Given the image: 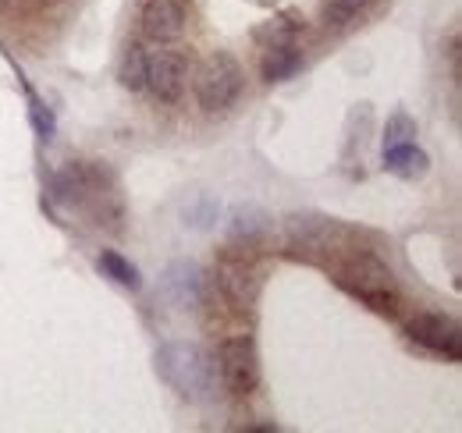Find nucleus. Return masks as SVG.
I'll use <instances>...</instances> for the list:
<instances>
[{
    "label": "nucleus",
    "mask_w": 462,
    "mask_h": 433,
    "mask_svg": "<svg viewBox=\"0 0 462 433\" xmlns=\"http://www.w3.org/2000/svg\"><path fill=\"white\" fill-rule=\"evenodd\" d=\"M100 271H104V277H111L117 288H128V291H139V284H143L139 267L132 260H125L121 253H115V249L100 253Z\"/></svg>",
    "instance_id": "obj_13"
},
{
    "label": "nucleus",
    "mask_w": 462,
    "mask_h": 433,
    "mask_svg": "<svg viewBox=\"0 0 462 433\" xmlns=\"http://www.w3.org/2000/svg\"><path fill=\"white\" fill-rule=\"evenodd\" d=\"M430 167V157L416 146V143H402V146H392L384 150V170L395 174V178H405V181H416L423 178Z\"/></svg>",
    "instance_id": "obj_10"
},
{
    "label": "nucleus",
    "mask_w": 462,
    "mask_h": 433,
    "mask_svg": "<svg viewBox=\"0 0 462 433\" xmlns=\"http://www.w3.org/2000/svg\"><path fill=\"white\" fill-rule=\"evenodd\" d=\"M185 32V7L178 0H146L143 7V36L153 43H171Z\"/></svg>",
    "instance_id": "obj_9"
},
{
    "label": "nucleus",
    "mask_w": 462,
    "mask_h": 433,
    "mask_svg": "<svg viewBox=\"0 0 462 433\" xmlns=\"http://www.w3.org/2000/svg\"><path fill=\"white\" fill-rule=\"evenodd\" d=\"M335 281L346 288L348 295H356L359 302H366V306H370L374 313H381V317H395L399 306H402V295H399V288H395V281H392V271H388L381 260H374V256H356V260H348Z\"/></svg>",
    "instance_id": "obj_2"
},
{
    "label": "nucleus",
    "mask_w": 462,
    "mask_h": 433,
    "mask_svg": "<svg viewBox=\"0 0 462 433\" xmlns=\"http://www.w3.org/2000/svg\"><path fill=\"white\" fill-rule=\"evenodd\" d=\"M217 284H221V295L235 309H249L260 295V273L245 256H231L228 253L217 267Z\"/></svg>",
    "instance_id": "obj_7"
},
{
    "label": "nucleus",
    "mask_w": 462,
    "mask_h": 433,
    "mask_svg": "<svg viewBox=\"0 0 462 433\" xmlns=\"http://www.w3.org/2000/svg\"><path fill=\"white\" fill-rule=\"evenodd\" d=\"M217 370H221V383L235 398H245L260 387V352L256 341L249 334H235L221 345L217 352Z\"/></svg>",
    "instance_id": "obj_4"
},
{
    "label": "nucleus",
    "mask_w": 462,
    "mask_h": 433,
    "mask_svg": "<svg viewBox=\"0 0 462 433\" xmlns=\"http://www.w3.org/2000/svg\"><path fill=\"white\" fill-rule=\"evenodd\" d=\"M366 7H370V0H328V4H324V22H328L331 29H346V25H352Z\"/></svg>",
    "instance_id": "obj_15"
},
{
    "label": "nucleus",
    "mask_w": 462,
    "mask_h": 433,
    "mask_svg": "<svg viewBox=\"0 0 462 433\" xmlns=\"http://www.w3.org/2000/svg\"><path fill=\"white\" fill-rule=\"evenodd\" d=\"M161 291L174 309H196L203 302V271L192 260H178L161 277Z\"/></svg>",
    "instance_id": "obj_8"
},
{
    "label": "nucleus",
    "mask_w": 462,
    "mask_h": 433,
    "mask_svg": "<svg viewBox=\"0 0 462 433\" xmlns=\"http://www.w3.org/2000/svg\"><path fill=\"white\" fill-rule=\"evenodd\" d=\"M263 231H267V224H263V216L260 214H253V210L235 214V224H231V238H235V242L245 238V245H249V242H256Z\"/></svg>",
    "instance_id": "obj_17"
},
{
    "label": "nucleus",
    "mask_w": 462,
    "mask_h": 433,
    "mask_svg": "<svg viewBox=\"0 0 462 433\" xmlns=\"http://www.w3.org/2000/svg\"><path fill=\"white\" fill-rule=\"evenodd\" d=\"M242 86H245V75H242V64L231 54H214L207 57L196 71V100L207 114H217V110H228L238 97H242Z\"/></svg>",
    "instance_id": "obj_3"
},
{
    "label": "nucleus",
    "mask_w": 462,
    "mask_h": 433,
    "mask_svg": "<svg viewBox=\"0 0 462 433\" xmlns=\"http://www.w3.org/2000/svg\"><path fill=\"white\" fill-rule=\"evenodd\" d=\"M402 143H416V121L409 114H392L384 124V150L402 146Z\"/></svg>",
    "instance_id": "obj_16"
},
{
    "label": "nucleus",
    "mask_w": 462,
    "mask_h": 433,
    "mask_svg": "<svg viewBox=\"0 0 462 433\" xmlns=\"http://www.w3.org/2000/svg\"><path fill=\"white\" fill-rule=\"evenodd\" d=\"M157 377L185 401H207L217 387V363L196 341H168L157 348Z\"/></svg>",
    "instance_id": "obj_1"
},
{
    "label": "nucleus",
    "mask_w": 462,
    "mask_h": 433,
    "mask_svg": "<svg viewBox=\"0 0 462 433\" xmlns=\"http://www.w3.org/2000/svg\"><path fill=\"white\" fill-rule=\"evenodd\" d=\"M146 86L153 89L157 100L174 104L181 100L185 86H189V64L185 57L174 54V51H157V54L146 57Z\"/></svg>",
    "instance_id": "obj_6"
},
{
    "label": "nucleus",
    "mask_w": 462,
    "mask_h": 433,
    "mask_svg": "<svg viewBox=\"0 0 462 433\" xmlns=\"http://www.w3.org/2000/svg\"><path fill=\"white\" fill-rule=\"evenodd\" d=\"M18 82H22V89H25V104H29V121H32V128H36V139L40 143H51L54 135H58V117H54V110L47 107L43 100H40V93L29 86V78L18 71Z\"/></svg>",
    "instance_id": "obj_12"
},
{
    "label": "nucleus",
    "mask_w": 462,
    "mask_h": 433,
    "mask_svg": "<svg viewBox=\"0 0 462 433\" xmlns=\"http://www.w3.org/2000/svg\"><path fill=\"white\" fill-rule=\"evenodd\" d=\"M121 86L125 89H132V93H139V89H146V51L139 47V43H132L128 51H125V60H121Z\"/></svg>",
    "instance_id": "obj_14"
},
{
    "label": "nucleus",
    "mask_w": 462,
    "mask_h": 433,
    "mask_svg": "<svg viewBox=\"0 0 462 433\" xmlns=\"http://www.w3.org/2000/svg\"><path fill=\"white\" fill-rule=\"evenodd\" d=\"M405 337L448 363H459L462 359V327L445 317V313H416L409 324H405Z\"/></svg>",
    "instance_id": "obj_5"
},
{
    "label": "nucleus",
    "mask_w": 462,
    "mask_h": 433,
    "mask_svg": "<svg viewBox=\"0 0 462 433\" xmlns=\"http://www.w3.org/2000/svg\"><path fill=\"white\" fill-rule=\"evenodd\" d=\"M0 4H4V0H0Z\"/></svg>",
    "instance_id": "obj_18"
},
{
    "label": "nucleus",
    "mask_w": 462,
    "mask_h": 433,
    "mask_svg": "<svg viewBox=\"0 0 462 433\" xmlns=\"http://www.w3.org/2000/svg\"><path fill=\"white\" fill-rule=\"evenodd\" d=\"M299 64H302V51L295 43H289V40H282V43H271L267 47L260 71H263L267 82H285V78H291L299 71Z\"/></svg>",
    "instance_id": "obj_11"
}]
</instances>
